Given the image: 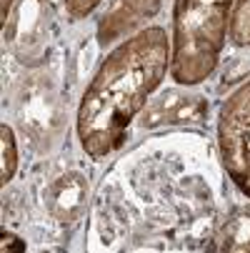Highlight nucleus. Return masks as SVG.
Segmentation results:
<instances>
[{
    "label": "nucleus",
    "instance_id": "nucleus-1",
    "mask_svg": "<svg viewBox=\"0 0 250 253\" xmlns=\"http://www.w3.org/2000/svg\"><path fill=\"white\" fill-rule=\"evenodd\" d=\"M170 65L168 33L143 28L100 63L78 108V138L90 158L118 151L135 116L158 90Z\"/></svg>",
    "mask_w": 250,
    "mask_h": 253
},
{
    "label": "nucleus",
    "instance_id": "nucleus-2",
    "mask_svg": "<svg viewBox=\"0 0 250 253\" xmlns=\"http://www.w3.org/2000/svg\"><path fill=\"white\" fill-rule=\"evenodd\" d=\"M235 0H175L170 76L180 85H198L218 68Z\"/></svg>",
    "mask_w": 250,
    "mask_h": 253
},
{
    "label": "nucleus",
    "instance_id": "nucleus-3",
    "mask_svg": "<svg viewBox=\"0 0 250 253\" xmlns=\"http://www.w3.org/2000/svg\"><path fill=\"white\" fill-rule=\"evenodd\" d=\"M218 146L225 170L240 188L250 178V81H245L220 108Z\"/></svg>",
    "mask_w": 250,
    "mask_h": 253
},
{
    "label": "nucleus",
    "instance_id": "nucleus-4",
    "mask_svg": "<svg viewBox=\"0 0 250 253\" xmlns=\"http://www.w3.org/2000/svg\"><path fill=\"white\" fill-rule=\"evenodd\" d=\"M15 116L30 143H35L38 148L53 146L63 128V103L53 81L43 76L25 81L15 103Z\"/></svg>",
    "mask_w": 250,
    "mask_h": 253
},
{
    "label": "nucleus",
    "instance_id": "nucleus-5",
    "mask_svg": "<svg viewBox=\"0 0 250 253\" xmlns=\"http://www.w3.org/2000/svg\"><path fill=\"white\" fill-rule=\"evenodd\" d=\"M48 0H20L13 18L5 23V41L13 43L15 55L23 63H35L48 53L50 35V13Z\"/></svg>",
    "mask_w": 250,
    "mask_h": 253
},
{
    "label": "nucleus",
    "instance_id": "nucleus-6",
    "mask_svg": "<svg viewBox=\"0 0 250 253\" xmlns=\"http://www.w3.org/2000/svg\"><path fill=\"white\" fill-rule=\"evenodd\" d=\"M208 113L205 98L190 95L183 90H165L158 98L148 100L140 111L143 128H160V126H185V123H203Z\"/></svg>",
    "mask_w": 250,
    "mask_h": 253
},
{
    "label": "nucleus",
    "instance_id": "nucleus-7",
    "mask_svg": "<svg viewBox=\"0 0 250 253\" xmlns=\"http://www.w3.org/2000/svg\"><path fill=\"white\" fill-rule=\"evenodd\" d=\"M85 201H88V180L78 170L63 173L45 191L48 213L60 226H73L85 211Z\"/></svg>",
    "mask_w": 250,
    "mask_h": 253
},
{
    "label": "nucleus",
    "instance_id": "nucleus-8",
    "mask_svg": "<svg viewBox=\"0 0 250 253\" xmlns=\"http://www.w3.org/2000/svg\"><path fill=\"white\" fill-rule=\"evenodd\" d=\"M160 3L163 0H110L108 10L98 23V41L113 43L123 38L140 23L150 20L160 10Z\"/></svg>",
    "mask_w": 250,
    "mask_h": 253
},
{
    "label": "nucleus",
    "instance_id": "nucleus-9",
    "mask_svg": "<svg viewBox=\"0 0 250 253\" xmlns=\"http://www.w3.org/2000/svg\"><path fill=\"white\" fill-rule=\"evenodd\" d=\"M220 251H250V206L238 208L220 233Z\"/></svg>",
    "mask_w": 250,
    "mask_h": 253
},
{
    "label": "nucleus",
    "instance_id": "nucleus-10",
    "mask_svg": "<svg viewBox=\"0 0 250 253\" xmlns=\"http://www.w3.org/2000/svg\"><path fill=\"white\" fill-rule=\"evenodd\" d=\"M228 33L235 45L250 48V0H235V5L230 10Z\"/></svg>",
    "mask_w": 250,
    "mask_h": 253
},
{
    "label": "nucleus",
    "instance_id": "nucleus-11",
    "mask_svg": "<svg viewBox=\"0 0 250 253\" xmlns=\"http://www.w3.org/2000/svg\"><path fill=\"white\" fill-rule=\"evenodd\" d=\"M0 151H3V173H0V183L8 186L15 170H18V146H15V135H13V128L8 123L0 126Z\"/></svg>",
    "mask_w": 250,
    "mask_h": 253
},
{
    "label": "nucleus",
    "instance_id": "nucleus-12",
    "mask_svg": "<svg viewBox=\"0 0 250 253\" xmlns=\"http://www.w3.org/2000/svg\"><path fill=\"white\" fill-rule=\"evenodd\" d=\"M100 5V0H65V8L73 18H85Z\"/></svg>",
    "mask_w": 250,
    "mask_h": 253
},
{
    "label": "nucleus",
    "instance_id": "nucleus-13",
    "mask_svg": "<svg viewBox=\"0 0 250 253\" xmlns=\"http://www.w3.org/2000/svg\"><path fill=\"white\" fill-rule=\"evenodd\" d=\"M3 251L5 253L8 251H25V243L18 236H13L10 231H3Z\"/></svg>",
    "mask_w": 250,
    "mask_h": 253
},
{
    "label": "nucleus",
    "instance_id": "nucleus-14",
    "mask_svg": "<svg viewBox=\"0 0 250 253\" xmlns=\"http://www.w3.org/2000/svg\"><path fill=\"white\" fill-rule=\"evenodd\" d=\"M240 191H243V193H245V196L250 198V178H248V180H245V183L240 186Z\"/></svg>",
    "mask_w": 250,
    "mask_h": 253
}]
</instances>
